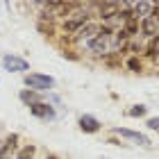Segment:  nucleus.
<instances>
[{
    "label": "nucleus",
    "instance_id": "nucleus-23",
    "mask_svg": "<svg viewBox=\"0 0 159 159\" xmlns=\"http://www.w3.org/2000/svg\"><path fill=\"white\" fill-rule=\"evenodd\" d=\"M2 132H5V129H2V125H0V136H2Z\"/></svg>",
    "mask_w": 159,
    "mask_h": 159
},
{
    "label": "nucleus",
    "instance_id": "nucleus-1",
    "mask_svg": "<svg viewBox=\"0 0 159 159\" xmlns=\"http://www.w3.org/2000/svg\"><path fill=\"white\" fill-rule=\"evenodd\" d=\"M23 84H25V89H32V91H37V93H50L57 86V82H55V77L52 75H46V73H27L25 77H23Z\"/></svg>",
    "mask_w": 159,
    "mask_h": 159
},
{
    "label": "nucleus",
    "instance_id": "nucleus-19",
    "mask_svg": "<svg viewBox=\"0 0 159 159\" xmlns=\"http://www.w3.org/2000/svg\"><path fill=\"white\" fill-rule=\"evenodd\" d=\"M61 57H64V59H70V61H80V55L75 52V50H61Z\"/></svg>",
    "mask_w": 159,
    "mask_h": 159
},
{
    "label": "nucleus",
    "instance_id": "nucleus-6",
    "mask_svg": "<svg viewBox=\"0 0 159 159\" xmlns=\"http://www.w3.org/2000/svg\"><path fill=\"white\" fill-rule=\"evenodd\" d=\"M30 114L34 118H39V120H55L57 118V107H52V105H48L46 100L43 102H39V105H34V107H30Z\"/></svg>",
    "mask_w": 159,
    "mask_h": 159
},
{
    "label": "nucleus",
    "instance_id": "nucleus-21",
    "mask_svg": "<svg viewBox=\"0 0 159 159\" xmlns=\"http://www.w3.org/2000/svg\"><path fill=\"white\" fill-rule=\"evenodd\" d=\"M150 18L155 20V23H159V0L157 2H152V9H150V14H148Z\"/></svg>",
    "mask_w": 159,
    "mask_h": 159
},
{
    "label": "nucleus",
    "instance_id": "nucleus-2",
    "mask_svg": "<svg viewBox=\"0 0 159 159\" xmlns=\"http://www.w3.org/2000/svg\"><path fill=\"white\" fill-rule=\"evenodd\" d=\"M2 68L7 73H30V61L20 55H14V52H7L2 57Z\"/></svg>",
    "mask_w": 159,
    "mask_h": 159
},
{
    "label": "nucleus",
    "instance_id": "nucleus-7",
    "mask_svg": "<svg viewBox=\"0 0 159 159\" xmlns=\"http://www.w3.org/2000/svg\"><path fill=\"white\" fill-rule=\"evenodd\" d=\"M139 34H141V37H146L148 41L155 39V37H159V23H155L150 16L141 18L139 20Z\"/></svg>",
    "mask_w": 159,
    "mask_h": 159
},
{
    "label": "nucleus",
    "instance_id": "nucleus-10",
    "mask_svg": "<svg viewBox=\"0 0 159 159\" xmlns=\"http://www.w3.org/2000/svg\"><path fill=\"white\" fill-rule=\"evenodd\" d=\"M18 100H20L25 107H34V105L43 102V96H41V93H37V91H32V89H20Z\"/></svg>",
    "mask_w": 159,
    "mask_h": 159
},
{
    "label": "nucleus",
    "instance_id": "nucleus-13",
    "mask_svg": "<svg viewBox=\"0 0 159 159\" xmlns=\"http://www.w3.org/2000/svg\"><path fill=\"white\" fill-rule=\"evenodd\" d=\"M98 59L105 61L107 66H111V68H118L120 66V55L118 52H111V50H109V52H105V55H100Z\"/></svg>",
    "mask_w": 159,
    "mask_h": 159
},
{
    "label": "nucleus",
    "instance_id": "nucleus-18",
    "mask_svg": "<svg viewBox=\"0 0 159 159\" xmlns=\"http://www.w3.org/2000/svg\"><path fill=\"white\" fill-rule=\"evenodd\" d=\"M127 114H129L132 118H143V116L148 114V107H146V105H134V107H132V109H129Z\"/></svg>",
    "mask_w": 159,
    "mask_h": 159
},
{
    "label": "nucleus",
    "instance_id": "nucleus-14",
    "mask_svg": "<svg viewBox=\"0 0 159 159\" xmlns=\"http://www.w3.org/2000/svg\"><path fill=\"white\" fill-rule=\"evenodd\" d=\"M157 50H159V37L150 39V41H148V46L143 48V52H146V57H150V59H155V61H157Z\"/></svg>",
    "mask_w": 159,
    "mask_h": 159
},
{
    "label": "nucleus",
    "instance_id": "nucleus-20",
    "mask_svg": "<svg viewBox=\"0 0 159 159\" xmlns=\"http://www.w3.org/2000/svg\"><path fill=\"white\" fill-rule=\"evenodd\" d=\"M146 125H148V129H152V132H157V134H159V116L148 118V120H146Z\"/></svg>",
    "mask_w": 159,
    "mask_h": 159
},
{
    "label": "nucleus",
    "instance_id": "nucleus-16",
    "mask_svg": "<svg viewBox=\"0 0 159 159\" xmlns=\"http://www.w3.org/2000/svg\"><path fill=\"white\" fill-rule=\"evenodd\" d=\"M120 27H123V30L127 32V37H129V39H134L136 34H139V20H136V18H132V20H127V23H123Z\"/></svg>",
    "mask_w": 159,
    "mask_h": 159
},
{
    "label": "nucleus",
    "instance_id": "nucleus-5",
    "mask_svg": "<svg viewBox=\"0 0 159 159\" xmlns=\"http://www.w3.org/2000/svg\"><path fill=\"white\" fill-rule=\"evenodd\" d=\"M114 134H118L123 136V139H127V141H132V143H139V146H152L150 143V139L143 132H136V129H129V127H114Z\"/></svg>",
    "mask_w": 159,
    "mask_h": 159
},
{
    "label": "nucleus",
    "instance_id": "nucleus-8",
    "mask_svg": "<svg viewBox=\"0 0 159 159\" xmlns=\"http://www.w3.org/2000/svg\"><path fill=\"white\" fill-rule=\"evenodd\" d=\"M77 125H80V129H82L84 134H96V132H100L102 123H100L96 116H91V114H84V116H80Z\"/></svg>",
    "mask_w": 159,
    "mask_h": 159
},
{
    "label": "nucleus",
    "instance_id": "nucleus-4",
    "mask_svg": "<svg viewBox=\"0 0 159 159\" xmlns=\"http://www.w3.org/2000/svg\"><path fill=\"white\" fill-rule=\"evenodd\" d=\"M18 141H20V136H18L16 132L5 134V139L0 141V159H14L16 150L20 148V146H18Z\"/></svg>",
    "mask_w": 159,
    "mask_h": 159
},
{
    "label": "nucleus",
    "instance_id": "nucleus-17",
    "mask_svg": "<svg viewBox=\"0 0 159 159\" xmlns=\"http://www.w3.org/2000/svg\"><path fill=\"white\" fill-rule=\"evenodd\" d=\"M37 30L43 34V37H52V34H55V23H43V20H37Z\"/></svg>",
    "mask_w": 159,
    "mask_h": 159
},
{
    "label": "nucleus",
    "instance_id": "nucleus-12",
    "mask_svg": "<svg viewBox=\"0 0 159 159\" xmlns=\"http://www.w3.org/2000/svg\"><path fill=\"white\" fill-rule=\"evenodd\" d=\"M34 155H37V146L34 143H25V146H20L16 150L14 159H34Z\"/></svg>",
    "mask_w": 159,
    "mask_h": 159
},
{
    "label": "nucleus",
    "instance_id": "nucleus-22",
    "mask_svg": "<svg viewBox=\"0 0 159 159\" xmlns=\"http://www.w3.org/2000/svg\"><path fill=\"white\" fill-rule=\"evenodd\" d=\"M46 159H59L57 155H46Z\"/></svg>",
    "mask_w": 159,
    "mask_h": 159
},
{
    "label": "nucleus",
    "instance_id": "nucleus-9",
    "mask_svg": "<svg viewBox=\"0 0 159 159\" xmlns=\"http://www.w3.org/2000/svg\"><path fill=\"white\" fill-rule=\"evenodd\" d=\"M84 46L89 52L93 55H105V52H109V41H105V39H100V37H91L89 41H84Z\"/></svg>",
    "mask_w": 159,
    "mask_h": 159
},
{
    "label": "nucleus",
    "instance_id": "nucleus-11",
    "mask_svg": "<svg viewBox=\"0 0 159 159\" xmlns=\"http://www.w3.org/2000/svg\"><path fill=\"white\" fill-rule=\"evenodd\" d=\"M98 25L100 23H96V20H89L82 30H80L77 34H75V39H80V41H89L91 37H96V32H98Z\"/></svg>",
    "mask_w": 159,
    "mask_h": 159
},
{
    "label": "nucleus",
    "instance_id": "nucleus-3",
    "mask_svg": "<svg viewBox=\"0 0 159 159\" xmlns=\"http://www.w3.org/2000/svg\"><path fill=\"white\" fill-rule=\"evenodd\" d=\"M89 20H91V14L77 11V14H73V16H68V18L61 20V30L66 32V34H77L86 23H89Z\"/></svg>",
    "mask_w": 159,
    "mask_h": 159
},
{
    "label": "nucleus",
    "instance_id": "nucleus-15",
    "mask_svg": "<svg viewBox=\"0 0 159 159\" xmlns=\"http://www.w3.org/2000/svg\"><path fill=\"white\" fill-rule=\"evenodd\" d=\"M125 68L127 70H132V73H141L143 70V61H141V57H127V61H125Z\"/></svg>",
    "mask_w": 159,
    "mask_h": 159
}]
</instances>
